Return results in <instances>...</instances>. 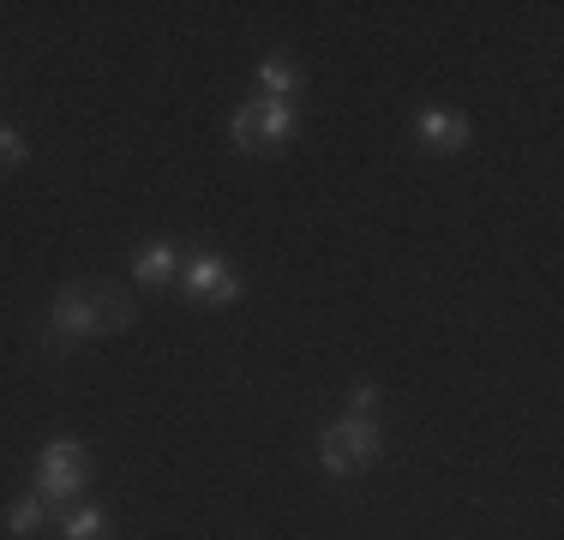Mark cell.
<instances>
[{
	"label": "cell",
	"instance_id": "8992f818",
	"mask_svg": "<svg viewBox=\"0 0 564 540\" xmlns=\"http://www.w3.org/2000/svg\"><path fill=\"white\" fill-rule=\"evenodd\" d=\"M414 132H421V144H433V151H463L468 144V120L456 115V108H421V115H414Z\"/></svg>",
	"mask_w": 564,
	"mask_h": 540
},
{
	"label": "cell",
	"instance_id": "ba28073f",
	"mask_svg": "<svg viewBox=\"0 0 564 540\" xmlns=\"http://www.w3.org/2000/svg\"><path fill=\"white\" fill-rule=\"evenodd\" d=\"M174 264H181V247H169V240H151V247L132 252V270H139V282H151V289L174 277Z\"/></svg>",
	"mask_w": 564,
	"mask_h": 540
},
{
	"label": "cell",
	"instance_id": "7a4b0ae2",
	"mask_svg": "<svg viewBox=\"0 0 564 540\" xmlns=\"http://www.w3.org/2000/svg\"><path fill=\"white\" fill-rule=\"evenodd\" d=\"M379 451H384V426L372 421V414H343V421H330L325 439H318V456H325L330 475H348V468L372 463Z\"/></svg>",
	"mask_w": 564,
	"mask_h": 540
},
{
	"label": "cell",
	"instance_id": "6da1fadb",
	"mask_svg": "<svg viewBox=\"0 0 564 540\" xmlns=\"http://www.w3.org/2000/svg\"><path fill=\"white\" fill-rule=\"evenodd\" d=\"M132 324V306L120 301L115 289H66L48 313V343L66 348V343H90L102 331H127Z\"/></svg>",
	"mask_w": 564,
	"mask_h": 540
},
{
	"label": "cell",
	"instance_id": "5b68a950",
	"mask_svg": "<svg viewBox=\"0 0 564 540\" xmlns=\"http://www.w3.org/2000/svg\"><path fill=\"white\" fill-rule=\"evenodd\" d=\"M186 294H193V301H205V306H228L240 294V277L235 270H228V259H217V252H198L193 264H186Z\"/></svg>",
	"mask_w": 564,
	"mask_h": 540
},
{
	"label": "cell",
	"instance_id": "52a82bcc",
	"mask_svg": "<svg viewBox=\"0 0 564 540\" xmlns=\"http://www.w3.org/2000/svg\"><path fill=\"white\" fill-rule=\"evenodd\" d=\"M259 85H264V102H289L301 90V66L289 54H271V61H259Z\"/></svg>",
	"mask_w": 564,
	"mask_h": 540
},
{
	"label": "cell",
	"instance_id": "9c48e42d",
	"mask_svg": "<svg viewBox=\"0 0 564 540\" xmlns=\"http://www.w3.org/2000/svg\"><path fill=\"white\" fill-rule=\"evenodd\" d=\"M43 510H48V498H36V493L19 498V505L7 510V529L12 534H36V529H43Z\"/></svg>",
	"mask_w": 564,
	"mask_h": 540
},
{
	"label": "cell",
	"instance_id": "30bf717a",
	"mask_svg": "<svg viewBox=\"0 0 564 540\" xmlns=\"http://www.w3.org/2000/svg\"><path fill=\"white\" fill-rule=\"evenodd\" d=\"M66 540H109V517L102 510H73L66 517Z\"/></svg>",
	"mask_w": 564,
	"mask_h": 540
},
{
	"label": "cell",
	"instance_id": "7c38bea8",
	"mask_svg": "<svg viewBox=\"0 0 564 540\" xmlns=\"http://www.w3.org/2000/svg\"><path fill=\"white\" fill-rule=\"evenodd\" d=\"M379 409V385H355V397H348V414H372Z\"/></svg>",
	"mask_w": 564,
	"mask_h": 540
},
{
	"label": "cell",
	"instance_id": "8fae6325",
	"mask_svg": "<svg viewBox=\"0 0 564 540\" xmlns=\"http://www.w3.org/2000/svg\"><path fill=\"white\" fill-rule=\"evenodd\" d=\"M24 162V139L12 127H0V169H19Z\"/></svg>",
	"mask_w": 564,
	"mask_h": 540
},
{
	"label": "cell",
	"instance_id": "277c9868",
	"mask_svg": "<svg viewBox=\"0 0 564 540\" xmlns=\"http://www.w3.org/2000/svg\"><path fill=\"white\" fill-rule=\"evenodd\" d=\"M228 132H235L240 151H276L294 139V102H240Z\"/></svg>",
	"mask_w": 564,
	"mask_h": 540
},
{
	"label": "cell",
	"instance_id": "3957f363",
	"mask_svg": "<svg viewBox=\"0 0 564 540\" xmlns=\"http://www.w3.org/2000/svg\"><path fill=\"white\" fill-rule=\"evenodd\" d=\"M85 480H90V456H85V444L78 439H48L43 444V463H36V498H73V493H85Z\"/></svg>",
	"mask_w": 564,
	"mask_h": 540
}]
</instances>
